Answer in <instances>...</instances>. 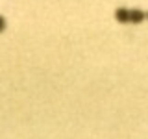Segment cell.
<instances>
[{"instance_id":"cell-1","label":"cell","mask_w":148,"mask_h":139,"mask_svg":"<svg viewBox=\"0 0 148 139\" xmlns=\"http://www.w3.org/2000/svg\"><path fill=\"white\" fill-rule=\"evenodd\" d=\"M146 17L145 11H141V9H128V22H133V24H139V22H143Z\"/></svg>"},{"instance_id":"cell-2","label":"cell","mask_w":148,"mask_h":139,"mask_svg":"<svg viewBox=\"0 0 148 139\" xmlns=\"http://www.w3.org/2000/svg\"><path fill=\"white\" fill-rule=\"evenodd\" d=\"M115 19H117L119 22H128V9L126 8H120L115 11Z\"/></svg>"},{"instance_id":"cell-3","label":"cell","mask_w":148,"mask_h":139,"mask_svg":"<svg viewBox=\"0 0 148 139\" xmlns=\"http://www.w3.org/2000/svg\"><path fill=\"white\" fill-rule=\"evenodd\" d=\"M6 30V21H4V17H0V32Z\"/></svg>"}]
</instances>
